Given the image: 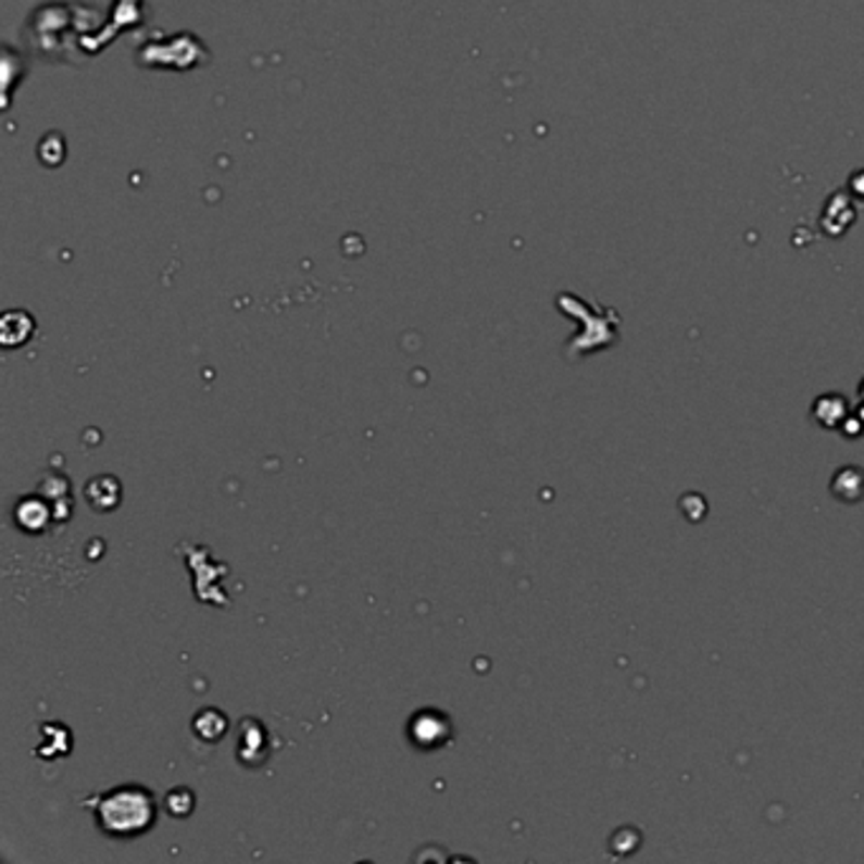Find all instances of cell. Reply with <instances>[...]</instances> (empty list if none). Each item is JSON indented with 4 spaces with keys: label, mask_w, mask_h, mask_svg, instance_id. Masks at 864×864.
<instances>
[{
    "label": "cell",
    "mask_w": 864,
    "mask_h": 864,
    "mask_svg": "<svg viewBox=\"0 0 864 864\" xmlns=\"http://www.w3.org/2000/svg\"><path fill=\"white\" fill-rule=\"evenodd\" d=\"M84 806L95 812L97 829L114 839H133L150 831L158 822V799L140 784H120L97 797H89Z\"/></svg>",
    "instance_id": "obj_1"
},
{
    "label": "cell",
    "mask_w": 864,
    "mask_h": 864,
    "mask_svg": "<svg viewBox=\"0 0 864 864\" xmlns=\"http://www.w3.org/2000/svg\"><path fill=\"white\" fill-rule=\"evenodd\" d=\"M409 738L422 751H436L451 738L449 715L439 713V710H422L409 721Z\"/></svg>",
    "instance_id": "obj_2"
},
{
    "label": "cell",
    "mask_w": 864,
    "mask_h": 864,
    "mask_svg": "<svg viewBox=\"0 0 864 864\" xmlns=\"http://www.w3.org/2000/svg\"><path fill=\"white\" fill-rule=\"evenodd\" d=\"M270 759L266 728L259 721H243L239 728V761L243 766H262Z\"/></svg>",
    "instance_id": "obj_3"
},
{
    "label": "cell",
    "mask_w": 864,
    "mask_h": 864,
    "mask_svg": "<svg viewBox=\"0 0 864 864\" xmlns=\"http://www.w3.org/2000/svg\"><path fill=\"white\" fill-rule=\"evenodd\" d=\"M13 517H15V525L30 535L43 533L46 527H49L51 519H57L53 517L51 502L46 500V497H23V500L15 504Z\"/></svg>",
    "instance_id": "obj_4"
},
{
    "label": "cell",
    "mask_w": 864,
    "mask_h": 864,
    "mask_svg": "<svg viewBox=\"0 0 864 864\" xmlns=\"http://www.w3.org/2000/svg\"><path fill=\"white\" fill-rule=\"evenodd\" d=\"M84 497H87V504L97 512H112L114 508H120L122 502V485L117 477L112 474H99V477H91L84 487Z\"/></svg>",
    "instance_id": "obj_5"
},
{
    "label": "cell",
    "mask_w": 864,
    "mask_h": 864,
    "mask_svg": "<svg viewBox=\"0 0 864 864\" xmlns=\"http://www.w3.org/2000/svg\"><path fill=\"white\" fill-rule=\"evenodd\" d=\"M193 732L203 743H218L221 738L228 732V717L221 713L218 708H203L201 713L193 717Z\"/></svg>",
    "instance_id": "obj_6"
},
{
    "label": "cell",
    "mask_w": 864,
    "mask_h": 864,
    "mask_svg": "<svg viewBox=\"0 0 864 864\" xmlns=\"http://www.w3.org/2000/svg\"><path fill=\"white\" fill-rule=\"evenodd\" d=\"M163 809L173 816V819H186V816L193 814L196 809V793L186 789V786H175V789L165 793Z\"/></svg>",
    "instance_id": "obj_7"
}]
</instances>
